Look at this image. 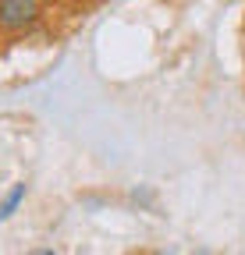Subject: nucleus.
<instances>
[{
  "label": "nucleus",
  "instance_id": "obj_1",
  "mask_svg": "<svg viewBox=\"0 0 245 255\" xmlns=\"http://www.w3.org/2000/svg\"><path fill=\"white\" fill-rule=\"evenodd\" d=\"M39 21V0H0V32H28Z\"/></svg>",
  "mask_w": 245,
  "mask_h": 255
},
{
  "label": "nucleus",
  "instance_id": "obj_2",
  "mask_svg": "<svg viewBox=\"0 0 245 255\" xmlns=\"http://www.w3.org/2000/svg\"><path fill=\"white\" fill-rule=\"evenodd\" d=\"M25 199H28V184H25V181H14L4 195H0V223H7V220L25 206Z\"/></svg>",
  "mask_w": 245,
  "mask_h": 255
},
{
  "label": "nucleus",
  "instance_id": "obj_3",
  "mask_svg": "<svg viewBox=\"0 0 245 255\" xmlns=\"http://www.w3.org/2000/svg\"><path fill=\"white\" fill-rule=\"evenodd\" d=\"M28 255H57V252H53V248H32Z\"/></svg>",
  "mask_w": 245,
  "mask_h": 255
}]
</instances>
